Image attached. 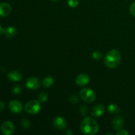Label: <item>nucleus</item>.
I'll return each instance as SVG.
<instances>
[{
    "mask_svg": "<svg viewBox=\"0 0 135 135\" xmlns=\"http://www.w3.org/2000/svg\"><path fill=\"white\" fill-rule=\"evenodd\" d=\"M80 128L84 134L92 135L98 133L99 130V125L93 118L86 117L81 122Z\"/></svg>",
    "mask_w": 135,
    "mask_h": 135,
    "instance_id": "f257e3e1",
    "label": "nucleus"
},
{
    "mask_svg": "<svg viewBox=\"0 0 135 135\" xmlns=\"http://www.w3.org/2000/svg\"><path fill=\"white\" fill-rule=\"evenodd\" d=\"M121 61V54L117 50L113 49L107 53L104 58V63L109 68H116Z\"/></svg>",
    "mask_w": 135,
    "mask_h": 135,
    "instance_id": "f03ea898",
    "label": "nucleus"
},
{
    "mask_svg": "<svg viewBox=\"0 0 135 135\" xmlns=\"http://www.w3.org/2000/svg\"><path fill=\"white\" fill-rule=\"evenodd\" d=\"M25 109L28 114L35 115L41 110V104L37 100H32L28 102L25 107Z\"/></svg>",
    "mask_w": 135,
    "mask_h": 135,
    "instance_id": "7ed1b4c3",
    "label": "nucleus"
},
{
    "mask_svg": "<svg viewBox=\"0 0 135 135\" xmlns=\"http://www.w3.org/2000/svg\"><path fill=\"white\" fill-rule=\"evenodd\" d=\"M80 97L84 102L92 103L96 98V94L90 88H83L80 92Z\"/></svg>",
    "mask_w": 135,
    "mask_h": 135,
    "instance_id": "20e7f679",
    "label": "nucleus"
},
{
    "mask_svg": "<svg viewBox=\"0 0 135 135\" xmlns=\"http://www.w3.org/2000/svg\"><path fill=\"white\" fill-rule=\"evenodd\" d=\"M1 133L5 135H11L15 132V127L11 121H7L2 123L1 126Z\"/></svg>",
    "mask_w": 135,
    "mask_h": 135,
    "instance_id": "39448f33",
    "label": "nucleus"
},
{
    "mask_svg": "<svg viewBox=\"0 0 135 135\" xmlns=\"http://www.w3.org/2000/svg\"><path fill=\"white\" fill-rule=\"evenodd\" d=\"M40 81L39 79L36 77L32 76V77H29L28 79L26 80V86L27 87L28 89L36 90L40 88Z\"/></svg>",
    "mask_w": 135,
    "mask_h": 135,
    "instance_id": "423d86ee",
    "label": "nucleus"
},
{
    "mask_svg": "<svg viewBox=\"0 0 135 135\" xmlns=\"http://www.w3.org/2000/svg\"><path fill=\"white\" fill-rule=\"evenodd\" d=\"M9 108L13 113H20L22 110V105L18 100H12L9 103Z\"/></svg>",
    "mask_w": 135,
    "mask_h": 135,
    "instance_id": "0eeeda50",
    "label": "nucleus"
},
{
    "mask_svg": "<svg viewBox=\"0 0 135 135\" xmlns=\"http://www.w3.org/2000/svg\"><path fill=\"white\" fill-rule=\"evenodd\" d=\"M53 124L55 129L63 130L67 127V122L65 119L63 117H56L53 121Z\"/></svg>",
    "mask_w": 135,
    "mask_h": 135,
    "instance_id": "6e6552de",
    "label": "nucleus"
},
{
    "mask_svg": "<svg viewBox=\"0 0 135 135\" xmlns=\"http://www.w3.org/2000/svg\"><path fill=\"white\" fill-rule=\"evenodd\" d=\"M124 125V120L121 116H117L114 117L112 121V127L113 130L119 131L122 129Z\"/></svg>",
    "mask_w": 135,
    "mask_h": 135,
    "instance_id": "1a4fd4ad",
    "label": "nucleus"
},
{
    "mask_svg": "<svg viewBox=\"0 0 135 135\" xmlns=\"http://www.w3.org/2000/svg\"><path fill=\"white\" fill-rule=\"evenodd\" d=\"M104 112H105V108L102 104H96L92 108V111H91V113L93 116L96 117H100L104 114Z\"/></svg>",
    "mask_w": 135,
    "mask_h": 135,
    "instance_id": "9d476101",
    "label": "nucleus"
},
{
    "mask_svg": "<svg viewBox=\"0 0 135 135\" xmlns=\"http://www.w3.org/2000/svg\"><path fill=\"white\" fill-rule=\"evenodd\" d=\"M90 81V77L88 75H86V74H80L76 78V84L79 86H85L88 84Z\"/></svg>",
    "mask_w": 135,
    "mask_h": 135,
    "instance_id": "9b49d317",
    "label": "nucleus"
},
{
    "mask_svg": "<svg viewBox=\"0 0 135 135\" xmlns=\"http://www.w3.org/2000/svg\"><path fill=\"white\" fill-rule=\"evenodd\" d=\"M11 12V7L7 3H0V17H5L9 15Z\"/></svg>",
    "mask_w": 135,
    "mask_h": 135,
    "instance_id": "f8f14e48",
    "label": "nucleus"
},
{
    "mask_svg": "<svg viewBox=\"0 0 135 135\" xmlns=\"http://www.w3.org/2000/svg\"><path fill=\"white\" fill-rule=\"evenodd\" d=\"M8 79L12 81L17 82L21 80L22 77V75L21 72L18 71H11L8 73Z\"/></svg>",
    "mask_w": 135,
    "mask_h": 135,
    "instance_id": "ddd939ff",
    "label": "nucleus"
},
{
    "mask_svg": "<svg viewBox=\"0 0 135 135\" xmlns=\"http://www.w3.org/2000/svg\"><path fill=\"white\" fill-rule=\"evenodd\" d=\"M17 34V29L13 26H9L7 28L5 29L4 34L6 38H13Z\"/></svg>",
    "mask_w": 135,
    "mask_h": 135,
    "instance_id": "4468645a",
    "label": "nucleus"
},
{
    "mask_svg": "<svg viewBox=\"0 0 135 135\" xmlns=\"http://www.w3.org/2000/svg\"><path fill=\"white\" fill-rule=\"evenodd\" d=\"M108 111L112 114H117L120 112V108L116 104H109L108 106Z\"/></svg>",
    "mask_w": 135,
    "mask_h": 135,
    "instance_id": "2eb2a0df",
    "label": "nucleus"
},
{
    "mask_svg": "<svg viewBox=\"0 0 135 135\" xmlns=\"http://www.w3.org/2000/svg\"><path fill=\"white\" fill-rule=\"evenodd\" d=\"M54 84V79L51 76H47L43 80V85L46 88H49Z\"/></svg>",
    "mask_w": 135,
    "mask_h": 135,
    "instance_id": "dca6fc26",
    "label": "nucleus"
},
{
    "mask_svg": "<svg viewBox=\"0 0 135 135\" xmlns=\"http://www.w3.org/2000/svg\"><path fill=\"white\" fill-rule=\"evenodd\" d=\"M21 123L22 127H23L25 129H27V128H28L29 127H30V121H29L27 119H22V120H21Z\"/></svg>",
    "mask_w": 135,
    "mask_h": 135,
    "instance_id": "f3484780",
    "label": "nucleus"
},
{
    "mask_svg": "<svg viewBox=\"0 0 135 135\" xmlns=\"http://www.w3.org/2000/svg\"><path fill=\"white\" fill-rule=\"evenodd\" d=\"M47 98H48L47 94L46 93H45V92H42L38 96V98H39L40 101L42 102H45L47 100Z\"/></svg>",
    "mask_w": 135,
    "mask_h": 135,
    "instance_id": "a211bd4d",
    "label": "nucleus"
},
{
    "mask_svg": "<svg viewBox=\"0 0 135 135\" xmlns=\"http://www.w3.org/2000/svg\"><path fill=\"white\" fill-rule=\"evenodd\" d=\"M68 5L71 7H76L79 5V0H68Z\"/></svg>",
    "mask_w": 135,
    "mask_h": 135,
    "instance_id": "6ab92c4d",
    "label": "nucleus"
},
{
    "mask_svg": "<svg viewBox=\"0 0 135 135\" xmlns=\"http://www.w3.org/2000/svg\"><path fill=\"white\" fill-rule=\"evenodd\" d=\"M21 91H22V88L20 86H15L13 87V90H12V92L14 94H19Z\"/></svg>",
    "mask_w": 135,
    "mask_h": 135,
    "instance_id": "aec40b11",
    "label": "nucleus"
},
{
    "mask_svg": "<svg viewBox=\"0 0 135 135\" xmlns=\"http://www.w3.org/2000/svg\"><path fill=\"white\" fill-rule=\"evenodd\" d=\"M102 53L100 51H94L92 54V58L94 59H100L102 58Z\"/></svg>",
    "mask_w": 135,
    "mask_h": 135,
    "instance_id": "412c9836",
    "label": "nucleus"
},
{
    "mask_svg": "<svg viewBox=\"0 0 135 135\" xmlns=\"http://www.w3.org/2000/svg\"><path fill=\"white\" fill-rule=\"evenodd\" d=\"M129 11H130L131 14L135 17V1L132 3V4L130 6V8H129Z\"/></svg>",
    "mask_w": 135,
    "mask_h": 135,
    "instance_id": "4be33fe9",
    "label": "nucleus"
},
{
    "mask_svg": "<svg viewBox=\"0 0 135 135\" xmlns=\"http://www.w3.org/2000/svg\"><path fill=\"white\" fill-rule=\"evenodd\" d=\"M80 112L83 115H86L87 113V108L85 105H81L80 107Z\"/></svg>",
    "mask_w": 135,
    "mask_h": 135,
    "instance_id": "5701e85b",
    "label": "nucleus"
},
{
    "mask_svg": "<svg viewBox=\"0 0 135 135\" xmlns=\"http://www.w3.org/2000/svg\"><path fill=\"white\" fill-rule=\"evenodd\" d=\"M129 133L126 130H123V129H121V130L117 131V135H129Z\"/></svg>",
    "mask_w": 135,
    "mask_h": 135,
    "instance_id": "b1692460",
    "label": "nucleus"
},
{
    "mask_svg": "<svg viewBox=\"0 0 135 135\" xmlns=\"http://www.w3.org/2000/svg\"><path fill=\"white\" fill-rule=\"evenodd\" d=\"M4 108H5V104L3 102L0 101V112L3 110Z\"/></svg>",
    "mask_w": 135,
    "mask_h": 135,
    "instance_id": "393cba45",
    "label": "nucleus"
},
{
    "mask_svg": "<svg viewBox=\"0 0 135 135\" xmlns=\"http://www.w3.org/2000/svg\"><path fill=\"white\" fill-rule=\"evenodd\" d=\"M5 29L4 28H3L2 26H0V35H1L2 34H4V32H5Z\"/></svg>",
    "mask_w": 135,
    "mask_h": 135,
    "instance_id": "a878e982",
    "label": "nucleus"
},
{
    "mask_svg": "<svg viewBox=\"0 0 135 135\" xmlns=\"http://www.w3.org/2000/svg\"><path fill=\"white\" fill-rule=\"evenodd\" d=\"M51 1H58V0H51Z\"/></svg>",
    "mask_w": 135,
    "mask_h": 135,
    "instance_id": "bb28decb",
    "label": "nucleus"
}]
</instances>
